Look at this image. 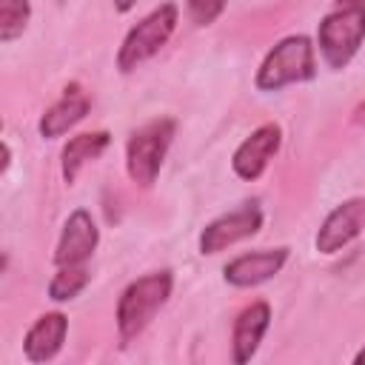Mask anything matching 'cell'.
I'll list each match as a JSON object with an SVG mask.
<instances>
[{
  "label": "cell",
  "instance_id": "cell-16",
  "mask_svg": "<svg viewBox=\"0 0 365 365\" xmlns=\"http://www.w3.org/2000/svg\"><path fill=\"white\" fill-rule=\"evenodd\" d=\"M31 17V6L29 0H0V40L11 43L17 40Z\"/></svg>",
  "mask_w": 365,
  "mask_h": 365
},
{
  "label": "cell",
  "instance_id": "cell-2",
  "mask_svg": "<svg viewBox=\"0 0 365 365\" xmlns=\"http://www.w3.org/2000/svg\"><path fill=\"white\" fill-rule=\"evenodd\" d=\"M317 74V57L314 43L305 34H291L279 40L262 60L257 71V88L259 91H279L291 83H305Z\"/></svg>",
  "mask_w": 365,
  "mask_h": 365
},
{
  "label": "cell",
  "instance_id": "cell-10",
  "mask_svg": "<svg viewBox=\"0 0 365 365\" xmlns=\"http://www.w3.org/2000/svg\"><path fill=\"white\" fill-rule=\"evenodd\" d=\"M288 259V248H259L251 254H240L225 265V282L234 288H257L268 279H274Z\"/></svg>",
  "mask_w": 365,
  "mask_h": 365
},
{
  "label": "cell",
  "instance_id": "cell-9",
  "mask_svg": "<svg viewBox=\"0 0 365 365\" xmlns=\"http://www.w3.org/2000/svg\"><path fill=\"white\" fill-rule=\"evenodd\" d=\"M100 242V231L91 220V214L86 208H77L68 214V220L63 222L60 231V242L54 251V265H86L91 259V254L97 251Z\"/></svg>",
  "mask_w": 365,
  "mask_h": 365
},
{
  "label": "cell",
  "instance_id": "cell-11",
  "mask_svg": "<svg viewBox=\"0 0 365 365\" xmlns=\"http://www.w3.org/2000/svg\"><path fill=\"white\" fill-rule=\"evenodd\" d=\"M268 322H271V308L262 299L245 305L237 314L234 328H231V359L237 365H245L257 354V348L268 331Z\"/></svg>",
  "mask_w": 365,
  "mask_h": 365
},
{
  "label": "cell",
  "instance_id": "cell-19",
  "mask_svg": "<svg viewBox=\"0 0 365 365\" xmlns=\"http://www.w3.org/2000/svg\"><path fill=\"white\" fill-rule=\"evenodd\" d=\"M111 3H114L117 11H131V9L137 6V0H111Z\"/></svg>",
  "mask_w": 365,
  "mask_h": 365
},
{
  "label": "cell",
  "instance_id": "cell-15",
  "mask_svg": "<svg viewBox=\"0 0 365 365\" xmlns=\"http://www.w3.org/2000/svg\"><path fill=\"white\" fill-rule=\"evenodd\" d=\"M88 279H91V274L86 265H63V268H57V274L48 282V299L68 302L88 285Z\"/></svg>",
  "mask_w": 365,
  "mask_h": 365
},
{
  "label": "cell",
  "instance_id": "cell-17",
  "mask_svg": "<svg viewBox=\"0 0 365 365\" xmlns=\"http://www.w3.org/2000/svg\"><path fill=\"white\" fill-rule=\"evenodd\" d=\"M225 3L228 0H188V14L197 26H211L222 14Z\"/></svg>",
  "mask_w": 365,
  "mask_h": 365
},
{
  "label": "cell",
  "instance_id": "cell-14",
  "mask_svg": "<svg viewBox=\"0 0 365 365\" xmlns=\"http://www.w3.org/2000/svg\"><path fill=\"white\" fill-rule=\"evenodd\" d=\"M111 143V134L108 131H86V134H77L66 143L63 148V180L66 182H74L80 168L86 163H94Z\"/></svg>",
  "mask_w": 365,
  "mask_h": 365
},
{
  "label": "cell",
  "instance_id": "cell-5",
  "mask_svg": "<svg viewBox=\"0 0 365 365\" xmlns=\"http://www.w3.org/2000/svg\"><path fill=\"white\" fill-rule=\"evenodd\" d=\"M317 40L322 60L331 68H345L365 40V9H334L322 17Z\"/></svg>",
  "mask_w": 365,
  "mask_h": 365
},
{
  "label": "cell",
  "instance_id": "cell-3",
  "mask_svg": "<svg viewBox=\"0 0 365 365\" xmlns=\"http://www.w3.org/2000/svg\"><path fill=\"white\" fill-rule=\"evenodd\" d=\"M174 128L177 123L171 117H157L131 131L125 143V171L140 188H151L157 182V174L174 140Z\"/></svg>",
  "mask_w": 365,
  "mask_h": 365
},
{
  "label": "cell",
  "instance_id": "cell-4",
  "mask_svg": "<svg viewBox=\"0 0 365 365\" xmlns=\"http://www.w3.org/2000/svg\"><path fill=\"white\" fill-rule=\"evenodd\" d=\"M180 20V11L174 3H163L154 11H148L123 40L120 51H117V68L123 74L134 71L137 66H143L145 60H151L174 34Z\"/></svg>",
  "mask_w": 365,
  "mask_h": 365
},
{
  "label": "cell",
  "instance_id": "cell-8",
  "mask_svg": "<svg viewBox=\"0 0 365 365\" xmlns=\"http://www.w3.org/2000/svg\"><path fill=\"white\" fill-rule=\"evenodd\" d=\"M279 143H282V128L277 123H262L259 128H254L231 157L234 174L242 180H259L268 163L274 160V154L279 151Z\"/></svg>",
  "mask_w": 365,
  "mask_h": 365
},
{
  "label": "cell",
  "instance_id": "cell-1",
  "mask_svg": "<svg viewBox=\"0 0 365 365\" xmlns=\"http://www.w3.org/2000/svg\"><path fill=\"white\" fill-rule=\"evenodd\" d=\"M171 285H174V277L165 268L137 277L134 282L125 285V291L117 299V331L123 342L140 336L148 328V322L171 297Z\"/></svg>",
  "mask_w": 365,
  "mask_h": 365
},
{
  "label": "cell",
  "instance_id": "cell-6",
  "mask_svg": "<svg viewBox=\"0 0 365 365\" xmlns=\"http://www.w3.org/2000/svg\"><path fill=\"white\" fill-rule=\"evenodd\" d=\"M262 228V208L257 202H245L217 220H211L202 234H200V254L211 257V254H220L248 237H254L257 231Z\"/></svg>",
  "mask_w": 365,
  "mask_h": 365
},
{
  "label": "cell",
  "instance_id": "cell-13",
  "mask_svg": "<svg viewBox=\"0 0 365 365\" xmlns=\"http://www.w3.org/2000/svg\"><path fill=\"white\" fill-rule=\"evenodd\" d=\"M88 108H91L88 94H86L77 83L66 86V88H63V97L40 117V134H43L46 140L63 137L68 128H74V125L88 114Z\"/></svg>",
  "mask_w": 365,
  "mask_h": 365
},
{
  "label": "cell",
  "instance_id": "cell-20",
  "mask_svg": "<svg viewBox=\"0 0 365 365\" xmlns=\"http://www.w3.org/2000/svg\"><path fill=\"white\" fill-rule=\"evenodd\" d=\"M354 362H356V365H365V348H362V351L354 356Z\"/></svg>",
  "mask_w": 365,
  "mask_h": 365
},
{
  "label": "cell",
  "instance_id": "cell-12",
  "mask_svg": "<svg viewBox=\"0 0 365 365\" xmlns=\"http://www.w3.org/2000/svg\"><path fill=\"white\" fill-rule=\"evenodd\" d=\"M66 334H68L66 314L51 311V314L37 317V322L23 336V354H26V359L29 362H48V359H54L60 354L63 342H66Z\"/></svg>",
  "mask_w": 365,
  "mask_h": 365
},
{
  "label": "cell",
  "instance_id": "cell-18",
  "mask_svg": "<svg viewBox=\"0 0 365 365\" xmlns=\"http://www.w3.org/2000/svg\"><path fill=\"white\" fill-rule=\"evenodd\" d=\"M336 9H365V0H336Z\"/></svg>",
  "mask_w": 365,
  "mask_h": 365
},
{
  "label": "cell",
  "instance_id": "cell-7",
  "mask_svg": "<svg viewBox=\"0 0 365 365\" xmlns=\"http://www.w3.org/2000/svg\"><path fill=\"white\" fill-rule=\"evenodd\" d=\"M362 231H365V197H351L322 220L314 242L319 254H336L348 242H354Z\"/></svg>",
  "mask_w": 365,
  "mask_h": 365
}]
</instances>
